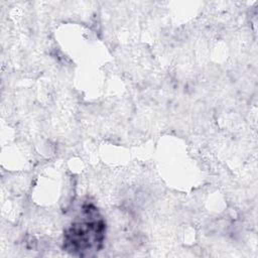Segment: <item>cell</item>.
<instances>
[{
	"label": "cell",
	"instance_id": "6da1fadb",
	"mask_svg": "<svg viewBox=\"0 0 258 258\" xmlns=\"http://www.w3.org/2000/svg\"><path fill=\"white\" fill-rule=\"evenodd\" d=\"M104 223L102 220H88L75 223L67 234V241L73 244V250L87 251L94 245L101 243L103 237Z\"/></svg>",
	"mask_w": 258,
	"mask_h": 258
}]
</instances>
